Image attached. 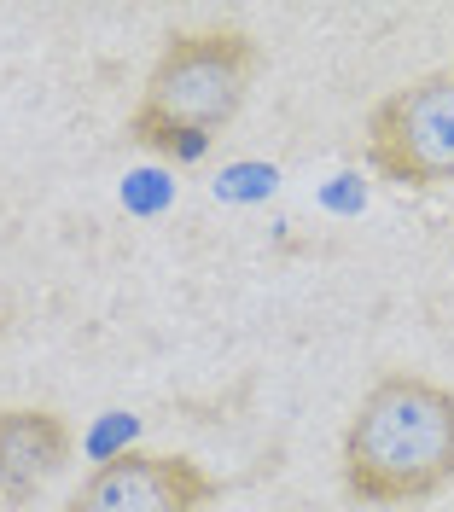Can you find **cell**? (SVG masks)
Returning <instances> with one entry per match:
<instances>
[{"label": "cell", "mask_w": 454, "mask_h": 512, "mask_svg": "<svg viewBox=\"0 0 454 512\" xmlns=\"http://www.w3.org/2000/svg\"><path fill=\"white\" fill-rule=\"evenodd\" d=\"M356 507H420L454 483V390L425 373H379L338 448Z\"/></svg>", "instance_id": "obj_1"}, {"label": "cell", "mask_w": 454, "mask_h": 512, "mask_svg": "<svg viewBox=\"0 0 454 512\" xmlns=\"http://www.w3.org/2000/svg\"><path fill=\"white\" fill-rule=\"evenodd\" d=\"M216 501H222V478L204 460L163 454V448H123L99 460L59 512H210Z\"/></svg>", "instance_id": "obj_4"}, {"label": "cell", "mask_w": 454, "mask_h": 512, "mask_svg": "<svg viewBox=\"0 0 454 512\" xmlns=\"http://www.w3.org/2000/svg\"><path fill=\"white\" fill-rule=\"evenodd\" d=\"M367 169L390 187H449L454 70H425L367 111Z\"/></svg>", "instance_id": "obj_3"}, {"label": "cell", "mask_w": 454, "mask_h": 512, "mask_svg": "<svg viewBox=\"0 0 454 512\" xmlns=\"http://www.w3.org/2000/svg\"><path fill=\"white\" fill-rule=\"evenodd\" d=\"M76 454V431L53 408H0V501L30 507Z\"/></svg>", "instance_id": "obj_5"}, {"label": "cell", "mask_w": 454, "mask_h": 512, "mask_svg": "<svg viewBox=\"0 0 454 512\" xmlns=\"http://www.w3.org/2000/svg\"><path fill=\"white\" fill-rule=\"evenodd\" d=\"M262 41L251 30H175L146 70L140 105L129 111V146L169 163H198L262 76Z\"/></svg>", "instance_id": "obj_2"}]
</instances>
